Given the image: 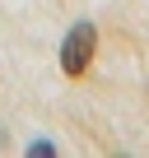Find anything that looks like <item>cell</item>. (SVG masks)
I'll use <instances>...</instances> for the list:
<instances>
[{
  "label": "cell",
  "mask_w": 149,
  "mask_h": 158,
  "mask_svg": "<svg viewBox=\"0 0 149 158\" xmlns=\"http://www.w3.org/2000/svg\"><path fill=\"white\" fill-rule=\"evenodd\" d=\"M93 47H98L93 23H74V28L65 33V42H61V70H65L70 79H79V74L89 70V60H93Z\"/></svg>",
  "instance_id": "6da1fadb"
}]
</instances>
